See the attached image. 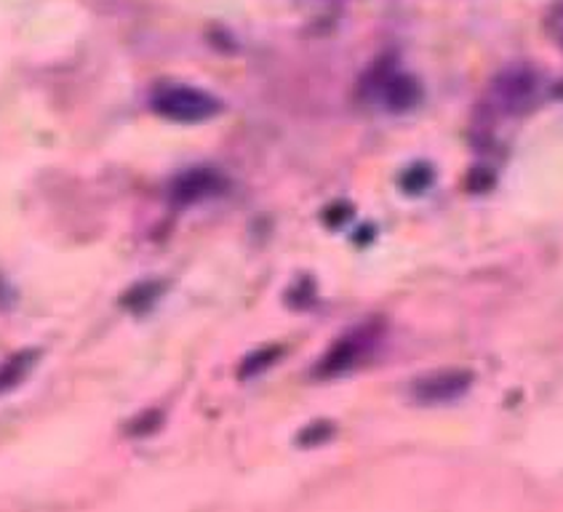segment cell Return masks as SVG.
<instances>
[{"label":"cell","instance_id":"cell-1","mask_svg":"<svg viewBox=\"0 0 563 512\" xmlns=\"http://www.w3.org/2000/svg\"><path fill=\"white\" fill-rule=\"evenodd\" d=\"M155 110H158L161 115L172 118V121L198 123L217 115L219 102L203 91L187 89V86H174V89H164L155 97Z\"/></svg>","mask_w":563,"mask_h":512},{"label":"cell","instance_id":"cell-2","mask_svg":"<svg viewBox=\"0 0 563 512\" xmlns=\"http://www.w3.org/2000/svg\"><path fill=\"white\" fill-rule=\"evenodd\" d=\"M473 385L471 371H438L430 377L419 379L415 385V398L422 403H449L467 392Z\"/></svg>","mask_w":563,"mask_h":512},{"label":"cell","instance_id":"cell-3","mask_svg":"<svg viewBox=\"0 0 563 512\" xmlns=\"http://www.w3.org/2000/svg\"><path fill=\"white\" fill-rule=\"evenodd\" d=\"M366 342H372V336H364L361 331L358 334L347 336V340H342L340 345H336L327 355V360H323V366H321L323 377H334V374L347 371V368L361 358V353L366 349Z\"/></svg>","mask_w":563,"mask_h":512},{"label":"cell","instance_id":"cell-4","mask_svg":"<svg viewBox=\"0 0 563 512\" xmlns=\"http://www.w3.org/2000/svg\"><path fill=\"white\" fill-rule=\"evenodd\" d=\"M531 93H534V75L523 70V67L503 73V78H499L497 84V97L503 99L505 104H512V108L527 102Z\"/></svg>","mask_w":563,"mask_h":512},{"label":"cell","instance_id":"cell-5","mask_svg":"<svg viewBox=\"0 0 563 512\" xmlns=\"http://www.w3.org/2000/svg\"><path fill=\"white\" fill-rule=\"evenodd\" d=\"M387 104H393L396 110H406L411 102H415V84H411L409 78H404V75H393L390 80H387Z\"/></svg>","mask_w":563,"mask_h":512},{"label":"cell","instance_id":"cell-6","mask_svg":"<svg viewBox=\"0 0 563 512\" xmlns=\"http://www.w3.org/2000/svg\"><path fill=\"white\" fill-rule=\"evenodd\" d=\"M542 27H545L550 41H553L559 48H563V0H555V3L550 5Z\"/></svg>","mask_w":563,"mask_h":512},{"label":"cell","instance_id":"cell-7","mask_svg":"<svg viewBox=\"0 0 563 512\" xmlns=\"http://www.w3.org/2000/svg\"><path fill=\"white\" fill-rule=\"evenodd\" d=\"M553 93H555V97H559V99H563V80H559V86H555Z\"/></svg>","mask_w":563,"mask_h":512}]
</instances>
